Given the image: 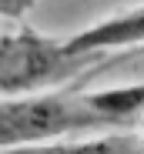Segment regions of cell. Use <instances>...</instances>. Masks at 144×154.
<instances>
[{"mask_svg": "<svg viewBox=\"0 0 144 154\" xmlns=\"http://www.w3.org/2000/svg\"><path fill=\"white\" fill-rule=\"evenodd\" d=\"M141 37H144V7L134 4L131 10L124 14H114V17H104L101 23L94 27H84L77 34H70L64 40V47L70 54H90V57H111V54H121V50H134L141 47Z\"/></svg>", "mask_w": 144, "mask_h": 154, "instance_id": "cell-3", "label": "cell"}, {"mask_svg": "<svg viewBox=\"0 0 144 154\" xmlns=\"http://www.w3.org/2000/svg\"><path fill=\"white\" fill-rule=\"evenodd\" d=\"M141 137L137 131H114L101 137H57L44 144H27V147H10L0 154H137Z\"/></svg>", "mask_w": 144, "mask_h": 154, "instance_id": "cell-4", "label": "cell"}, {"mask_svg": "<svg viewBox=\"0 0 144 154\" xmlns=\"http://www.w3.org/2000/svg\"><path fill=\"white\" fill-rule=\"evenodd\" d=\"M84 131H104V124L87 107L84 91H74V84H67L64 91L0 100V151L77 137Z\"/></svg>", "mask_w": 144, "mask_h": 154, "instance_id": "cell-2", "label": "cell"}, {"mask_svg": "<svg viewBox=\"0 0 144 154\" xmlns=\"http://www.w3.org/2000/svg\"><path fill=\"white\" fill-rule=\"evenodd\" d=\"M107 60L111 57L70 54L64 40L37 34L30 27L4 30L0 34V100L77 84Z\"/></svg>", "mask_w": 144, "mask_h": 154, "instance_id": "cell-1", "label": "cell"}, {"mask_svg": "<svg viewBox=\"0 0 144 154\" xmlns=\"http://www.w3.org/2000/svg\"><path fill=\"white\" fill-rule=\"evenodd\" d=\"M34 7H37V0H0V20L23 23V20L30 17Z\"/></svg>", "mask_w": 144, "mask_h": 154, "instance_id": "cell-5", "label": "cell"}]
</instances>
